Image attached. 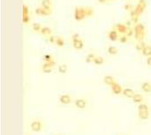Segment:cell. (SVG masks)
<instances>
[{"instance_id": "obj_1", "label": "cell", "mask_w": 151, "mask_h": 135, "mask_svg": "<svg viewBox=\"0 0 151 135\" xmlns=\"http://www.w3.org/2000/svg\"><path fill=\"white\" fill-rule=\"evenodd\" d=\"M134 37L137 41L142 42L145 35H146V31H145V26L142 23H137L134 26Z\"/></svg>"}, {"instance_id": "obj_2", "label": "cell", "mask_w": 151, "mask_h": 135, "mask_svg": "<svg viewBox=\"0 0 151 135\" xmlns=\"http://www.w3.org/2000/svg\"><path fill=\"white\" fill-rule=\"evenodd\" d=\"M73 16H74V20H77V21L83 20L87 17L85 7H82V6H79V7L77 6V7H75Z\"/></svg>"}, {"instance_id": "obj_3", "label": "cell", "mask_w": 151, "mask_h": 135, "mask_svg": "<svg viewBox=\"0 0 151 135\" xmlns=\"http://www.w3.org/2000/svg\"><path fill=\"white\" fill-rule=\"evenodd\" d=\"M146 8H147V3H146L145 0H139L138 4H137V5L135 7L136 14L140 17L141 15L143 14V12L146 10Z\"/></svg>"}, {"instance_id": "obj_4", "label": "cell", "mask_w": 151, "mask_h": 135, "mask_svg": "<svg viewBox=\"0 0 151 135\" xmlns=\"http://www.w3.org/2000/svg\"><path fill=\"white\" fill-rule=\"evenodd\" d=\"M30 129L35 132H39L43 129V123L40 120H34L30 124Z\"/></svg>"}, {"instance_id": "obj_5", "label": "cell", "mask_w": 151, "mask_h": 135, "mask_svg": "<svg viewBox=\"0 0 151 135\" xmlns=\"http://www.w3.org/2000/svg\"><path fill=\"white\" fill-rule=\"evenodd\" d=\"M74 106L79 110H84L88 106V101L83 98H79L76 99L74 102Z\"/></svg>"}, {"instance_id": "obj_6", "label": "cell", "mask_w": 151, "mask_h": 135, "mask_svg": "<svg viewBox=\"0 0 151 135\" xmlns=\"http://www.w3.org/2000/svg\"><path fill=\"white\" fill-rule=\"evenodd\" d=\"M35 12L38 16H50L52 13V10H46L41 6V7H37Z\"/></svg>"}, {"instance_id": "obj_7", "label": "cell", "mask_w": 151, "mask_h": 135, "mask_svg": "<svg viewBox=\"0 0 151 135\" xmlns=\"http://www.w3.org/2000/svg\"><path fill=\"white\" fill-rule=\"evenodd\" d=\"M72 102V96L69 94H63L59 96V102L64 105H68L70 104Z\"/></svg>"}, {"instance_id": "obj_8", "label": "cell", "mask_w": 151, "mask_h": 135, "mask_svg": "<svg viewBox=\"0 0 151 135\" xmlns=\"http://www.w3.org/2000/svg\"><path fill=\"white\" fill-rule=\"evenodd\" d=\"M129 26L124 23H118L115 26V29L118 32V34H127Z\"/></svg>"}, {"instance_id": "obj_9", "label": "cell", "mask_w": 151, "mask_h": 135, "mask_svg": "<svg viewBox=\"0 0 151 135\" xmlns=\"http://www.w3.org/2000/svg\"><path fill=\"white\" fill-rule=\"evenodd\" d=\"M117 81L114 77L111 76V75H107V76H104L103 78V83L107 86H110V87H112L113 84H115Z\"/></svg>"}, {"instance_id": "obj_10", "label": "cell", "mask_w": 151, "mask_h": 135, "mask_svg": "<svg viewBox=\"0 0 151 135\" xmlns=\"http://www.w3.org/2000/svg\"><path fill=\"white\" fill-rule=\"evenodd\" d=\"M73 47L77 50H81L84 47V43L82 39L80 38L78 40H75V41H73Z\"/></svg>"}, {"instance_id": "obj_11", "label": "cell", "mask_w": 151, "mask_h": 135, "mask_svg": "<svg viewBox=\"0 0 151 135\" xmlns=\"http://www.w3.org/2000/svg\"><path fill=\"white\" fill-rule=\"evenodd\" d=\"M108 37L109 39L112 42H116L117 40H118V32L116 29H112L108 33Z\"/></svg>"}, {"instance_id": "obj_12", "label": "cell", "mask_w": 151, "mask_h": 135, "mask_svg": "<svg viewBox=\"0 0 151 135\" xmlns=\"http://www.w3.org/2000/svg\"><path fill=\"white\" fill-rule=\"evenodd\" d=\"M123 90H124V88H123V87L119 85L118 82L113 84V86L112 87V91L114 94H120L123 93Z\"/></svg>"}, {"instance_id": "obj_13", "label": "cell", "mask_w": 151, "mask_h": 135, "mask_svg": "<svg viewBox=\"0 0 151 135\" xmlns=\"http://www.w3.org/2000/svg\"><path fill=\"white\" fill-rule=\"evenodd\" d=\"M123 96L125 97H127V98H133V96L135 94V92L133 88H124L123 90Z\"/></svg>"}, {"instance_id": "obj_14", "label": "cell", "mask_w": 151, "mask_h": 135, "mask_svg": "<svg viewBox=\"0 0 151 135\" xmlns=\"http://www.w3.org/2000/svg\"><path fill=\"white\" fill-rule=\"evenodd\" d=\"M141 90L144 92V93H151V83L148 82V81H144L142 82L141 84Z\"/></svg>"}, {"instance_id": "obj_15", "label": "cell", "mask_w": 151, "mask_h": 135, "mask_svg": "<svg viewBox=\"0 0 151 135\" xmlns=\"http://www.w3.org/2000/svg\"><path fill=\"white\" fill-rule=\"evenodd\" d=\"M132 101L134 102V103H141V102H143V96H141V94H139V93H135V94L133 96V98H132Z\"/></svg>"}, {"instance_id": "obj_16", "label": "cell", "mask_w": 151, "mask_h": 135, "mask_svg": "<svg viewBox=\"0 0 151 135\" xmlns=\"http://www.w3.org/2000/svg\"><path fill=\"white\" fill-rule=\"evenodd\" d=\"M138 117L141 120H147L150 117V111H138Z\"/></svg>"}, {"instance_id": "obj_17", "label": "cell", "mask_w": 151, "mask_h": 135, "mask_svg": "<svg viewBox=\"0 0 151 135\" xmlns=\"http://www.w3.org/2000/svg\"><path fill=\"white\" fill-rule=\"evenodd\" d=\"M42 7L46 9V10H51V7H52V1L51 0H43L42 3Z\"/></svg>"}, {"instance_id": "obj_18", "label": "cell", "mask_w": 151, "mask_h": 135, "mask_svg": "<svg viewBox=\"0 0 151 135\" xmlns=\"http://www.w3.org/2000/svg\"><path fill=\"white\" fill-rule=\"evenodd\" d=\"M42 70L44 73H50L53 71V67L48 63H44L42 66Z\"/></svg>"}, {"instance_id": "obj_19", "label": "cell", "mask_w": 151, "mask_h": 135, "mask_svg": "<svg viewBox=\"0 0 151 135\" xmlns=\"http://www.w3.org/2000/svg\"><path fill=\"white\" fill-rule=\"evenodd\" d=\"M40 33L42 34L43 35L48 36V37L50 36V35H52V30H51V28H48V26H44Z\"/></svg>"}, {"instance_id": "obj_20", "label": "cell", "mask_w": 151, "mask_h": 135, "mask_svg": "<svg viewBox=\"0 0 151 135\" xmlns=\"http://www.w3.org/2000/svg\"><path fill=\"white\" fill-rule=\"evenodd\" d=\"M138 111H150V109L147 103L141 102L138 105Z\"/></svg>"}, {"instance_id": "obj_21", "label": "cell", "mask_w": 151, "mask_h": 135, "mask_svg": "<svg viewBox=\"0 0 151 135\" xmlns=\"http://www.w3.org/2000/svg\"><path fill=\"white\" fill-rule=\"evenodd\" d=\"M118 52V50L117 47L115 46H109L108 48V53L110 54V55H112V56H115L117 55Z\"/></svg>"}, {"instance_id": "obj_22", "label": "cell", "mask_w": 151, "mask_h": 135, "mask_svg": "<svg viewBox=\"0 0 151 135\" xmlns=\"http://www.w3.org/2000/svg\"><path fill=\"white\" fill-rule=\"evenodd\" d=\"M142 54L145 57H151V46L150 45H146V47L143 49V50L141 51Z\"/></svg>"}, {"instance_id": "obj_23", "label": "cell", "mask_w": 151, "mask_h": 135, "mask_svg": "<svg viewBox=\"0 0 151 135\" xmlns=\"http://www.w3.org/2000/svg\"><path fill=\"white\" fill-rule=\"evenodd\" d=\"M95 65H102L104 64V58L103 57L100 56H97V58H95L94 62H93Z\"/></svg>"}, {"instance_id": "obj_24", "label": "cell", "mask_w": 151, "mask_h": 135, "mask_svg": "<svg viewBox=\"0 0 151 135\" xmlns=\"http://www.w3.org/2000/svg\"><path fill=\"white\" fill-rule=\"evenodd\" d=\"M67 69H68V67L65 64H62L58 65V73H61V74H65L67 72Z\"/></svg>"}, {"instance_id": "obj_25", "label": "cell", "mask_w": 151, "mask_h": 135, "mask_svg": "<svg viewBox=\"0 0 151 135\" xmlns=\"http://www.w3.org/2000/svg\"><path fill=\"white\" fill-rule=\"evenodd\" d=\"M44 26H42V24H40V23H33L32 24V29L35 32H41V30H42Z\"/></svg>"}, {"instance_id": "obj_26", "label": "cell", "mask_w": 151, "mask_h": 135, "mask_svg": "<svg viewBox=\"0 0 151 135\" xmlns=\"http://www.w3.org/2000/svg\"><path fill=\"white\" fill-rule=\"evenodd\" d=\"M95 58H97V56H95V54H94V53H90V54H88V56L86 57V58H85L86 63H88V64H89V63H93Z\"/></svg>"}, {"instance_id": "obj_27", "label": "cell", "mask_w": 151, "mask_h": 135, "mask_svg": "<svg viewBox=\"0 0 151 135\" xmlns=\"http://www.w3.org/2000/svg\"><path fill=\"white\" fill-rule=\"evenodd\" d=\"M55 44H57V46H58V47H63L65 45V40L62 37L58 36L57 40H56V43Z\"/></svg>"}, {"instance_id": "obj_28", "label": "cell", "mask_w": 151, "mask_h": 135, "mask_svg": "<svg viewBox=\"0 0 151 135\" xmlns=\"http://www.w3.org/2000/svg\"><path fill=\"white\" fill-rule=\"evenodd\" d=\"M85 10H86V14H87V17H91L94 15L95 13V11L93 8L91 7H85Z\"/></svg>"}, {"instance_id": "obj_29", "label": "cell", "mask_w": 151, "mask_h": 135, "mask_svg": "<svg viewBox=\"0 0 151 135\" xmlns=\"http://www.w3.org/2000/svg\"><path fill=\"white\" fill-rule=\"evenodd\" d=\"M146 45H147V44H146L144 42H139L138 44L136 45V49L138 50H140V51H142L143 49L146 47Z\"/></svg>"}, {"instance_id": "obj_30", "label": "cell", "mask_w": 151, "mask_h": 135, "mask_svg": "<svg viewBox=\"0 0 151 135\" xmlns=\"http://www.w3.org/2000/svg\"><path fill=\"white\" fill-rule=\"evenodd\" d=\"M118 41L121 43H127V41H128V37L125 35H121L119 38H118Z\"/></svg>"}, {"instance_id": "obj_31", "label": "cell", "mask_w": 151, "mask_h": 135, "mask_svg": "<svg viewBox=\"0 0 151 135\" xmlns=\"http://www.w3.org/2000/svg\"><path fill=\"white\" fill-rule=\"evenodd\" d=\"M23 16H27V15H29V9L26 5H23Z\"/></svg>"}, {"instance_id": "obj_32", "label": "cell", "mask_w": 151, "mask_h": 135, "mask_svg": "<svg viewBox=\"0 0 151 135\" xmlns=\"http://www.w3.org/2000/svg\"><path fill=\"white\" fill-rule=\"evenodd\" d=\"M44 60L45 62H50V61L53 60V57L50 55V54H45L44 57Z\"/></svg>"}, {"instance_id": "obj_33", "label": "cell", "mask_w": 151, "mask_h": 135, "mask_svg": "<svg viewBox=\"0 0 151 135\" xmlns=\"http://www.w3.org/2000/svg\"><path fill=\"white\" fill-rule=\"evenodd\" d=\"M56 40H57V37L54 35H50L48 37V42L50 43H56Z\"/></svg>"}, {"instance_id": "obj_34", "label": "cell", "mask_w": 151, "mask_h": 135, "mask_svg": "<svg viewBox=\"0 0 151 135\" xmlns=\"http://www.w3.org/2000/svg\"><path fill=\"white\" fill-rule=\"evenodd\" d=\"M30 21V16L27 15V16H22V22L25 24H29Z\"/></svg>"}, {"instance_id": "obj_35", "label": "cell", "mask_w": 151, "mask_h": 135, "mask_svg": "<svg viewBox=\"0 0 151 135\" xmlns=\"http://www.w3.org/2000/svg\"><path fill=\"white\" fill-rule=\"evenodd\" d=\"M133 34H134V29H133V28H128V30H127L126 35H127V37H131Z\"/></svg>"}, {"instance_id": "obj_36", "label": "cell", "mask_w": 151, "mask_h": 135, "mask_svg": "<svg viewBox=\"0 0 151 135\" xmlns=\"http://www.w3.org/2000/svg\"><path fill=\"white\" fill-rule=\"evenodd\" d=\"M124 9L126 10V11H132L133 10V5H131V4H126L125 5H124Z\"/></svg>"}, {"instance_id": "obj_37", "label": "cell", "mask_w": 151, "mask_h": 135, "mask_svg": "<svg viewBox=\"0 0 151 135\" xmlns=\"http://www.w3.org/2000/svg\"><path fill=\"white\" fill-rule=\"evenodd\" d=\"M78 39H80V35L79 34L75 33L72 35V41H75V40H78Z\"/></svg>"}, {"instance_id": "obj_38", "label": "cell", "mask_w": 151, "mask_h": 135, "mask_svg": "<svg viewBox=\"0 0 151 135\" xmlns=\"http://www.w3.org/2000/svg\"><path fill=\"white\" fill-rule=\"evenodd\" d=\"M147 64H148V66H151V57H148V58H147Z\"/></svg>"}, {"instance_id": "obj_39", "label": "cell", "mask_w": 151, "mask_h": 135, "mask_svg": "<svg viewBox=\"0 0 151 135\" xmlns=\"http://www.w3.org/2000/svg\"><path fill=\"white\" fill-rule=\"evenodd\" d=\"M109 0H98V2L101 3V4H105L106 2H108Z\"/></svg>"}, {"instance_id": "obj_40", "label": "cell", "mask_w": 151, "mask_h": 135, "mask_svg": "<svg viewBox=\"0 0 151 135\" xmlns=\"http://www.w3.org/2000/svg\"><path fill=\"white\" fill-rule=\"evenodd\" d=\"M109 1H112V0H109Z\"/></svg>"}, {"instance_id": "obj_41", "label": "cell", "mask_w": 151, "mask_h": 135, "mask_svg": "<svg viewBox=\"0 0 151 135\" xmlns=\"http://www.w3.org/2000/svg\"><path fill=\"white\" fill-rule=\"evenodd\" d=\"M120 135H122V134H120Z\"/></svg>"}]
</instances>
